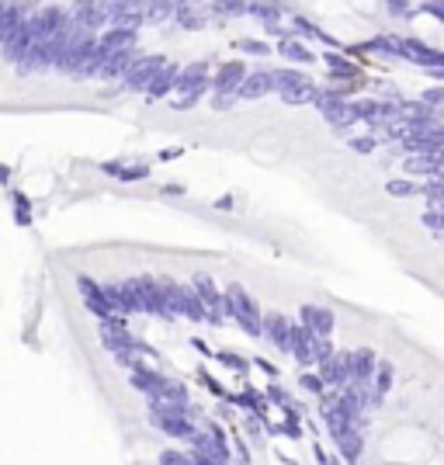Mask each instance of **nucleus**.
Returning a JSON list of instances; mask_svg holds the SVG:
<instances>
[{
  "label": "nucleus",
  "instance_id": "412c9836",
  "mask_svg": "<svg viewBox=\"0 0 444 465\" xmlns=\"http://www.w3.org/2000/svg\"><path fill=\"white\" fill-rule=\"evenodd\" d=\"M146 174H150V167H146V164H136V167H121V181H143V177H146Z\"/></svg>",
  "mask_w": 444,
  "mask_h": 465
},
{
  "label": "nucleus",
  "instance_id": "1a4fd4ad",
  "mask_svg": "<svg viewBox=\"0 0 444 465\" xmlns=\"http://www.w3.org/2000/svg\"><path fill=\"white\" fill-rule=\"evenodd\" d=\"M246 77H250V73H246L243 63H222L219 73L212 77V87H215V94H233V90H240L243 87Z\"/></svg>",
  "mask_w": 444,
  "mask_h": 465
},
{
  "label": "nucleus",
  "instance_id": "7ed1b4c3",
  "mask_svg": "<svg viewBox=\"0 0 444 465\" xmlns=\"http://www.w3.org/2000/svg\"><path fill=\"white\" fill-rule=\"evenodd\" d=\"M191 289L202 296L205 309H208V323L212 327H222V313H226V296L215 289V282L208 278V274H195L191 278Z\"/></svg>",
  "mask_w": 444,
  "mask_h": 465
},
{
  "label": "nucleus",
  "instance_id": "39448f33",
  "mask_svg": "<svg viewBox=\"0 0 444 465\" xmlns=\"http://www.w3.org/2000/svg\"><path fill=\"white\" fill-rule=\"evenodd\" d=\"M101 344H104V351H112V354H121V351H139V354H150V347H146V344H139V340L132 337L125 327H104V323H101Z\"/></svg>",
  "mask_w": 444,
  "mask_h": 465
},
{
  "label": "nucleus",
  "instance_id": "f03ea898",
  "mask_svg": "<svg viewBox=\"0 0 444 465\" xmlns=\"http://www.w3.org/2000/svg\"><path fill=\"white\" fill-rule=\"evenodd\" d=\"M139 282H143V302H146V313H153V316H160V320H177V309L170 306V296H167V289L160 285V278H150V274H139Z\"/></svg>",
  "mask_w": 444,
  "mask_h": 465
},
{
  "label": "nucleus",
  "instance_id": "dca6fc26",
  "mask_svg": "<svg viewBox=\"0 0 444 465\" xmlns=\"http://www.w3.org/2000/svg\"><path fill=\"white\" fill-rule=\"evenodd\" d=\"M157 399H163V403H191L188 399V385L177 379L167 382V389H163V396H157Z\"/></svg>",
  "mask_w": 444,
  "mask_h": 465
},
{
  "label": "nucleus",
  "instance_id": "4468645a",
  "mask_svg": "<svg viewBox=\"0 0 444 465\" xmlns=\"http://www.w3.org/2000/svg\"><path fill=\"white\" fill-rule=\"evenodd\" d=\"M271 90V73H264V70H253L240 87V97H264Z\"/></svg>",
  "mask_w": 444,
  "mask_h": 465
},
{
  "label": "nucleus",
  "instance_id": "9d476101",
  "mask_svg": "<svg viewBox=\"0 0 444 465\" xmlns=\"http://www.w3.org/2000/svg\"><path fill=\"white\" fill-rule=\"evenodd\" d=\"M150 423H153L157 430H163L167 437H181V441H191V437L198 434V427L191 421H184V417H153V413H150Z\"/></svg>",
  "mask_w": 444,
  "mask_h": 465
},
{
  "label": "nucleus",
  "instance_id": "423d86ee",
  "mask_svg": "<svg viewBox=\"0 0 444 465\" xmlns=\"http://www.w3.org/2000/svg\"><path fill=\"white\" fill-rule=\"evenodd\" d=\"M108 7V21H112V28H132L136 32V25H143L146 21V4H104Z\"/></svg>",
  "mask_w": 444,
  "mask_h": 465
},
{
  "label": "nucleus",
  "instance_id": "bb28decb",
  "mask_svg": "<svg viewBox=\"0 0 444 465\" xmlns=\"http://www.w3.org/2000/svg\"><path fill=\"white\" fill-rule=\"evenodd\" d=\"M0 181H11V170L4 167V164H0Z\"/></svg>",
  "mask_w": 444,
  "mask_h": 465
},
{
  "label": "nucleus",
  "instance_id": "2eb2a0df",
  "mask_svg": "<svg viewBox=\"0 0 444 465\" xmlns=\"http://www.w3.org/2000/svg\"><path fill=\"white\" fill-rule=\"evenodd\" d=\"M177 25L181 28H188V32H198L205 28V18L198 7H191V4H177Z\"/></svg>",
  "mask_w": 444,
  "mask_h": 465
},
{
  "label": "nucleus",
  "instance_id": "0eeeda50",
  "mask_svg": "<svg viewBox=\"0 0 444 465\" xmlns=\"http://www.w3.org/2000/svg\"><path fill=\"white\" fill-rule=\"evenodd\" d=\"M167 375L163 372H153V368H136V372H128V385L132 389H139L146 399H157V396H163V389H167Z\"/></svg>",
  "mask_w": 444,
  "mask_h": 465
},
{
  "label": "nucleus",
  "instance_id": "4be33fe9",
  "mask_svg": "<svg viewBox=\"0 0 444 465\" xmlns=\"http://www.w3.org/2000/svg\"><path fill=\"white\" fill-rule=\"evenodd\" d=\"M212 11H215V14H243V11H250V7H246V4H215Z\"/></svg>",
  "mask_w": 444,
  "mask_h": 465
},
{
  "label": "nucleus",
  "instance_id": "aec40b11",
  "mask_svg": "<svg viewBox=\"0 0 444 465\" xmlns=\"http://www.w3.org/2000/svg\"><path fill=\"white\" fill-rule=\"evenodd\" d=\"M14 209H18V226L32 222V202H25V195H14Z\"/></svg>",
  "mask_w": 444,
  "mask_h": 465
},
{
  "label": "nucleus",
  "instance_id": "ddd939ff",
  "mask_svg": "<svg viewBox=\"0 0 444 465\" xmlns=\"http://www.w3.org/2000/svg\"><path fill=\"white\" fill-rule=\"evenodd\" d=\"M177 80H181V66H174V63H170V66L163 70L160 77H157V80L150 84L146 97H150V101H160V97H167L170 90H177Z\"/></svg>",
  "mask_w": 444,
  "mask_h": 465
},
{
  "label": "nucleus",
  "instance_id": "393cba45",
  "mask_svg": "<svg viewBox=\"0 0 444 465\" xmlns=\"http://www.w3.org/2000/svg\"><path fill=\"white\" fill-rule=\"evenodd\" d=\"M240 49H243V52H253V56H264V52H268V45H264V42H250V39H243Z\"/></svg>",
  "mask_w": 444,
  "mask_h": 465
},
{
  "label": "nucleus",
  "instance_id": "cd10ccee",
  "mask_svg": "<svg viewBox=\"0 0 444 465\" xmlns=\"http://www.w3.org/2000/svg\"><path fill=\"white\" fill-rule=\"evenodd\" d=\"M4 11H7V4H0V18H4Z\"/></svg>",
  "mask_w": 444,
  "mask_h": 465
},
{
  "label": "nucleus",
  "instance_id": "f3484780",
  "mask_svg": "<svg viewBox=\"0 0 444 465\" xmlns=\"http://www.w3.org/2000/svg\"><path fill=\"white\" fill-rule=\"evenodd\" d=\"M177 14V4H146V21H167Z\"/></svg>",
  "mask_w": 444,
  "mask_h": 465
},
{
  "label": "nucleus",
  "instance_id": "20e7f679",
  "mask_svg": "<svg viewBox=\"0 0 444 465\" xmlns=\"http://www.w3.org/2000/svg\"><path fill=\"white\" fill-rule=\"evenodd\" d=\"M77 285H80L83 292V306L104 323V320H112V316H119L115 309H112V302H108V296H104V285H97L94 278H87V274H80L77 278Z\"/></svg>",
  "mask_w": 444,
  "mask_h": 465
},
{
  "label": "nucleus",
  "instance_id": "6e6552de",
  "mask_svg": "<svg viewBox=\"0 0 444 465\" xmlns=\"http://www.w3.org/2000/svg\"><path fill=\"white\" fill-rule=\"evenodd\" d=\"M73 25L77 28H83V32H101L104 25H108V7L104 4H77L73 7ZM108 32V28H104Z\"/></svg>",
  "mask_w": 444,
  "mask_h": 465
},
{
  "label": "nucleus",
  "instance_id": "b1692460",
  "mask_svg": "<svg viewBox=\"0 0 444 465\" xmlns=\"http://www.w3.org/2000/svg\"><path fill=\"white\" fill-rule=\"evenodd\" d=\"M212 108H215V111L233 108V94H212Z\"/></svg>",
  "mask_w": 444,
  "mask_h": 465
},
{
  "label": "nucleus",
  "instance_id": "6ab92c4d",
  "mask_svg": "<svg viewBox=\"0 0 444 465\" xmlns=\"http://www.w3.org/2000/svg\"><path fill=\"white\" fill-rule=\"evenodd\" d=\"M202 97H205V94H177V97L170 101V108H174V111H191Z\"/></svg>",
  "mask_w": 444,
  "mask_h": 465
},
{
  "label": "nucleus",
  "instance_id": "f8f14e48",
  "mask_svg": "<svg viewBox=\"0 0 444 465\" xmlns=\"http://www.w3.org/2000/svg\"><path fill=\"white\" fill-rule=\"evenodd\" d=\"M101 49L104 52H132V45H136V32L132 28H108V32H101Z\"/></svg>",
  "mask_w": 444,
  "mask_h": 465
},
{
  "label": "nucleus",
  "instance_id": "f257e3e1",
  "mask_svg": "<svg viewBox=\"0 0 444 465\" xmlns=\"http://www.w3.org/2000/svg\"><path fill=\"white\" fill-rule=\"evenodd\" d=\"M167 66H170V63H167L163 56H157V52H150V56H139V59L132 63V70L125 73L121 87H125V90H143V94H146V90H150V84L160 77Z\"/></svg>",
  "mask_w": 444,
  "mask_h": 465
},
{
  "label": "nucleus",
  "instance_id": "a878e982",
  "mask_svg": "<svg viewBox=\"0 0 444 465\" xmlns=\"http://www.w3.org/2000/svg\"><path fill=\"white\" fill-rule=\"evenodd\" d=\"M219 358H222V361H226L229 368H246V365H243V358H236V354H229V351H222Z\"/></svg>",
  "mask_w": 444,
  "mask_h": 465
},
{
  "label": "nucleus",
  "instance_id": "9b49d317",
  "mask_svg": "<svg viewBox=\"0 0 444 465\" xmlns=\"http://www.w3.org/2000/svg\"><path fill=\"white\" fill-rule=\"evenodd\" d=\"M139 56H136V49L132 52H108L104 56V66H101V80H125V73L132 70V63H136Z\"/></svg>",
  "mask_w": 444,
  "mask_h": 465
},
{
  "label": "nucleus",
  "instance_id": "a211bd4d",
  "mask_svg": "<svg viewBox=\"0 0 444 465\" xmlns=\"http://www.w3.org/2000/svg\"><path fill=\"white\" fill-rule=\"evenodd\" d=\"M160 465H195V455H191V452H177V448H170V452H163L160 455Z\"/></svg>",
  "mask_w": 444,
  "mask_h": 465
},
{
  "label": "nucleus",
  "instance_id": "5701e85b",
  "mask_svg": "<svg viewBox=\"0 0 444 465\" xmlns=\"http://www.w3.org/2000/svg\"><path fill=\"white\" fill-rule=\"evenodd\" d=\"M282 323H284V320L271 316V320H268V334H271L275 340H282V344H284V327H282Z\"/></svg>",
  "mask_w": 444,
  "mask_h": 465
}]
</instances>
